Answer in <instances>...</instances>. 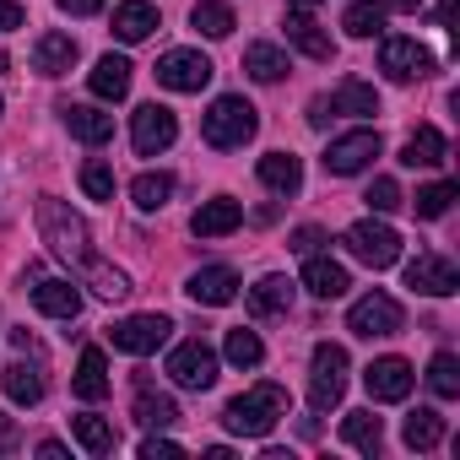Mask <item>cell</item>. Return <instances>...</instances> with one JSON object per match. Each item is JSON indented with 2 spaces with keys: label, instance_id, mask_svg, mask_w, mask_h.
Masks as SVG:
<instances>
[{
  "label": "cell",
  "instance_id": "obj_1",
  "mask_svg": "<svg viewBox=\"0 0 460 460\" xmlns=\"http://www.w3.org/2000/svg\"><path fill=\"white\" fill-rule=\"evenodd\" d=\"M39 234H44V244H49L60 261H71L103 298H125V293H130L125 271H114V266L98 261V250H93V239H87V222H82L66 200H55V195L39 200Z\"/></svg>",
  "mask_w": 460,
  "mask_h": 460
},
{
  "label": "cell",
  "instance_id": "obj_2",
  "mask_svg": "<svg viewBox=\"0 0 460 460\" xmlns=\"http://www.w3.org/2000/svg\"><path fill=\"white\" fill-rule=\"evenodd\" d=\"M282 417H288V390L282 385H255V390L234 395L227 411H222V422L234 433H244V438H266Z\"/></svg>",
  "mask_w": 460,
  "mask_h": 460
},
{
  "label": "cell",
  "instance_id": "obj_3",
  "mask_svg": "<svg viewBox=\"0 0 460 460\" xmlns=\"http://www.w3.org/2000/svg\"><path fill=\"white\" fill-rule=\"evenodd\" d=\"M261 130V119H255V103L250 98H217L211 109H206V119H200V136H206V146H217V152H234V146H244L250 136Z\"/></svg>",
  "mask_w": 460,
  "mask_h": 460
},
{
  "label": "cell",
  "instance_id": "obj_4",
  "mask_svg": "<svg viewBox=\"0 0 460 460\" xmlns=\"http://www.w3.org/2000/svg\"><path fill=\"white\" fill-rule=\"evenodd\" d=\"M341 244H347L352 261H363V266H374V271H390V266L401 261V234H395L390 222H374V217H368V222H352Z\"/></svg>",
  "mask_w": 460,
  "mask_h": 460
},
{
  "label": "cell",
  "instance_id": "obj_5",
  "mask_svg": "<svg viewBox=\"0 0 460 460\" xmlns=\"http://www.w3.org/2000/svg\"><path fill=\"white\" fill-rule=\"evenodd\" d=\"M341 395H347V347L320 341L314 347V374H309V406L314 411H331Z\"/></svg>",
  "mask_w": 460,
  "mask_h": 460
},
{
  "label": "cell",
  "instance_id": "obj_6",
  "mask_svg": "<svg viewBox=\"0 0 460 460\" xmlns=\"http://www.w3.org/2000/svg\"><path fill=\"white\" fill-rule=\"evenodd\" d=\"M401 325H406V314H401V304H395L390 293H363V298L347 309V331L363 336V341H374V336H401Z\"/></svg>",
  "mask_w": 460,
  "mask_h": 460
},
{
  "label": "cell",
  "instance_id": "obj_7",
  "mask_svg": "<svg viewBox=\"0 0 460 460\" xmlns=\"http://www.w3.org/2000/svg\"><path fill=\"white\" fill-rule=\"evenodd\" d=\"M379 152H385L379 130H347V136H336V141H331V152H325V173L352 179V173H363Z\"/></svg>",
  "mask_w": 460,
  "mask_h": 460
},
{
  "label": "cell",
  "instance_id": "obj_8",
  "mask_svg": "<svg viewBox=\"0 0 460 460\" xmlns=\"http://www.w3.org/2000/svg\"><path fill=\"white\" fill-rule=\"evenodd\" d=\"M168 379L179 390H211L217 385V352L206 341H179L168 352Z\"/></svg>",
  "mask_w": 460,
  "mask_h": 460
},
{
  "label": "cell",
  "instance_id": "obj_9",
  "mask_svg": "<svg viewBox=\"0 0 460 460\" xmlns=\"http://www.w3.org/2000/svg\"><path fill=\"white\" fill-rule=\"evenodd\" d=\"M173 136H179L173 109H163V103H141V109L130 114V141H136V152H141V157L168 152V146H173Z\"/></svg>",
  "mask_w": 460,
  "mask_h": 460
},
{
  "label": "cell",
  "instance_id": "obj_10",
  "mask_svg": "<svg viewBox=\"0 0 460 460\" xmlns=\"http://www.w3.org/2000/svg\"><path fill=\"white\" fill-rule=\"evenodd\" d=\"M157 82H163L168 93H200V87L211 82V60H206L200 49H168V55L157 60Z\"/></svg>",
  "mask_w": 460,
  "mask_h": 460
},
{
  "label": "cell",
  "instance_id": "obj_11",
  "mask_svg": "<svg viewBox=\"0 0 460 460\" xmlns=\"http://www.w3.org/2000/svg\"><path fill=\"white\" fill-rule=\"evenodd\" d=\"M168 331H173V320H168V314H130V320H119L109 336H114V347H119V352L146 358V352H157V347L168 341Z\"/></svg>",
  "mask_w": 460,
  "mask_h": 460
},
{
  "label": "cell",
  "instance_id": "obj_12",
  "mask_svg": "<svg viewBox=\"0 0 460 460\" xmlns=\"http://www.w3.org/2000/svg\"><path fill=\"white\" fill-rule=\"evenodd\" d=\"M379 71H385L390 82H417V76L433 71V55H428L417 39H385V49H379Z\"/></svg>",
  "mask_w": 460,
  "mask_h": 460
},
{
  "label": "cell",
  "instance_id": "obj_13",
  "mask_svg": "<svg viewBox=\"0 0 460 460\" xmlns=\"http://www.w3.org/2000/svg\"><path fill=\"white\" fill-rule=\"evenodd\" d=\"M363 385H368L374 401H406L411 385H417V374H411L406 358H374V363L363 368Z\"/></svg>",
  "mask_w": 460,
  "mask_h": 460
},
{
  "label": "cell",
  "instance_id": "obj_14",
  "mask_svg": "<svg viewBox=\"0 0 460 460\" xmlns=\"http://www.w3.org/2000/svg\"><path fill=\"white\" fill-rule=\"evenodd\" d=\"M406 288H411V293H428V298H449V293L460 288V271H455L444 255H417V261L406 266Z\"/></svg>",
  "mask_w": 460,
  "mask_h": 460
},
{
  "label": "cell",
  "instance_id": "obj_15",
  "mask_svg": "<svg viewBox=\"0 0 460 460\" xmlns=\"http://www.w3.org/2000/svg\"><path fill=\"white\" fill-rule=\"evenodd\" d=\"M184 293H190L195 304H206V309H222V304L239 298V271H234V266H200Z\"/></svg>",
  "mask_w": 460,
  "mask_h": 460
},
{
  "label": "cell",
  "instance_id": "obj_16",
  "mask_svg": "<svg viewBox=\"0 0 460 460\" xmlns=\"http://www.w3.org/2000/svg\"><path fill=\"white\" fill-rule=\"evenodd\" d=\"M239 222H244V206H239L234 195H217V200H206V206L190 217L195 239H222V234H234Z\"/></svg>",
  "mask_w": 460,
  "mask_h": 460
},
{
  "label": "cell",
  "instance_id": "obj_17",
  "mask_svg": "<svg viewBox=\"0 0 460 460\" xmlns=\"http://www.w3.org/2000/svg\"><path fill=\"white\" fill-rule=\"evenodd\" d=\"M60 114H66V130H71L76 141H87V146H103V141L114 136V114H103V109H93V103H66Z\"/></svg>",
  "mask_w": 460,
  "mask_h": 460
},
{
  "label": "cell",
  "instance_id": "obj_18",
  "mask_svg": "<svg viewBox=\"0 0 460 460\" xmlns=\"http://www.w3.org/2000/svg\"><path fill=\"white\" fill-rule=\"evenodd\" d=\"M33 309L49 314V320H76V314H82V293H76V282L49 277V282L33 288Z\"/></svg>",
  "mask_w": 460,
  "mask_h": 460
},
{
  "label": "cell",
  "instance_id": "obj_19",
  "mask_svg": "<svg viewBox=\"0 0 460 460\" xmlns=\"http://www.w3.org/2000/svg\"><path fill=\"white\" fill-rule=\"evenodd\" d=\"M152 28H157V6H152V0H119V6H114V39L141 44V39H152Z\"/></svg>",
  "mask_w": 460,
  "mask_h": 460
},
{
  "label": "cell",
  "instance_id": "obj_20",
  "mask_svg": "<svg viewBox=\"0 0 460 460\" xmlns=\"http://www.w3.org/2000/svg\"><path fill=\"white\" fill-rule=\"evenodd\" d=\"M71 66H76V39L71 33H44L33 44V71L39 76H66Z\"/></svg>",
  "mask_w": 460,
  "mask_h": 460
},
{
  "label": "cell",
  "instance_id": "obj_21",
  "mask_svg": "<svg viewBox=\"0 0 460 460\" xmlns=\"http://www.w3.org/2000/svg\"><path fill=\"white\" fill-rule=\"evenodd\" d=\"M87 87H93V93H98L103 103H119V98L130 93V60H125V55H103V60L93 66Z\"/></svg>",
  "mask_w": 460,
  "mask_h": 460
},
{
  "label": "cell",
  "instance_id": "obj_22",
  "mask_svg": "<svg viewBox=\"0 0 460 460\" xmlns=\"http://www.w3.org/2000/svg\"><path fill=\"white\" fill-rule=\"evenodd\" d=\"M304 288H309L314 298H341V293L352 288V277H347V266H336L331 255H309V266H304Z\"/></svg>",
  "mask_w": 460,
  "mask_h": 460
},
{
  "label": "cell",
  "instance_id": "obj_23",
  "mask_svg": "<svg viewBox=\"0 0 460 460\" xmlns=\"http://www.w3.org/2000/svg\"><path fill=\"white\" fill-rule=\"evenodd\" d=\"M261 184L277 190V195H298V184H304V163H298L293 152H266V157H261Z\"/></svg>",
  "mask_w": 460,
  "mask_h": 460
},
{
  "label": "cell",
  "instance_id": "obj_24",
  "mask_svg": "<svg viewBox=\"0 0 460 460\" xmlns=\"http://www.w3.org/2000/svg\"><path fill=\"white\" fill-rule=\"evenodd\" d=\"M331 114H352V119H363V114H379V93L368 87V82H358V76H347L331 98Z\"/></svg>",
  "mask_w": 460,
  "mask_h": 460
},
{
  "label": "cell",
  "instance_id": "obj_25",
  "mask_svg": "<svg viewBox=\"0 0 460 460\" xmlns=\"http://www.w3.org/2000/svg\"><path fill=\"white\" fill-rule=\"evenodd\" d=\"M444 157H449V141H444L433 125H417V136L401 146V163H406V168H438Z\"/></svg>",
  "mask_w": 460,
  "mask_h": 460
},
{
  "label": "cell",
  "instance_id": "obj_26",
  "mask_svg": "<svg viewBox=\"0 0 460 460\" xmlns=\"http://www.w3.org/2000/svg\"><path fill=\"white\" fill-rule=\"evenodd\" d=\"M282 309H293V282H288V277H261V282L250 288V314L271 320V314H282Z\"/></svg>",
  "mask_w": 460,
  "mask_h": 460
},
{
  "label": "cell",
  "instance_id": "obj_27",
  "mask_svg": "<svg viewBox=\"0 0 460 460\" xmlns=\"http://www.w3.org/2000/svg\"><path fill=\"white\" fill-rule=\"evenodd\" d=\"M341 438H347L352 449H363V455H379V444H385V422H379L374 411H347V417H341Z\"/></svg>",
  "mask_w": 460,
  "mask_h": 460
},
{
  "label": "cell",
  "instance_id": "obj_28",
  "mask_svg": "<svg viewBox=\"0 0 460 460\" xmlns=\"http://www.w3.org/2000/svg\"><path fill=\"white\" fill-rule=\"evenodd\" d=\"M76 395H82V401H103V395H109V363H103L98 347H87L82 363H76Z\"/></svg>",
  "mask_w": 460,
  "mask_h": 460
},
{
  "label": "cell",
  "instance_id": "obj_29",
  "mask_svg": "<svg viewBox=\"0 0 460 460\" xmlns=\"http://www.w3.org/2000/svg\"><path fill=\"white\" fill-rule=\"evenodd\" d=\"M190 22H195L206 39H227V33L239 28V17H234V6H227V0H195Z\"/></svg>",
  "mask_w": 460,
  "mask_h": 460
},
{
  "label": "cell",
  "instance_id": "obj_30",
  "mask_svg": "<svg viewBox=\"0 0 460 460\" xmlns=\"http://www.w3.org/2000/svg\"><path fill=\"white\" fill-rule=\"evenodd\" d=\"M6 395H12L17 406H39V401H44V374H39V363H12V368H6Z\"/></svg>",
  "mask_w": 460,
  "mask_h": 460
},
{
  "label": "cell",
  "instance_id": "obj_31",
  "mask_svg": "<svg viewBox=\"0 0 460 460\" xmlns=\"http://www.w3.org/2000/svg\"><path fill=\"white\" fill-rule=\"evenodd\" d=\"M401 438H406V449H433V444L444 438V417H438L433 406H417V411L406 417Z\"/></svg>",
  "mask_w": 460,
  "mask_h": 460
},
{
  "label": "cell",
  "instance_id": "obj_32",
  "mask_svg": "<svg viewBox=\"0 0 460 460\" xmlns=\"http://www.w3.org/2000/svg\"><path fill=\"white\" fill-rule=\"evenodd\" d=\"M385 17H390V6H379V0H352L347 17H341V28L352 39H374V33H385Z\"/></svg>",
  "mask_w": 460,
  "mask_h": 460
},
{
  "label": "cell",
  "instance_id": "obj_33",
  "mask_svg": "<svg viewBox=\"0 0 460 460\" xmlns=\"http://www.w3.org/2000/svg\"><path fill=\"white\" fill-rule=\"evenodd\" d=\"M244 71H250L255 82H282V76H288V55H282L277 44H250V49H244Z\"/></svg>",
  "mask_w": 460,
  "mask_h": 460
},
{
  "label": "cell",
  "instance_id": "obj_34",
  "mask_svg": "<svg viewBox=\"0 0 460 460\" xmlns=\"http://www.w3.org/2000/svg\"><path fill=\"white\" fill-rule=\"evenodd\" d=\"M136 422L152 428V433H157V428H173V422H179V406H173L168 395H157V390L141 385V395H136Z\"/></svg>",
  "mask_w": 460,
  "mask_h": 460
},
{
  "label": "cell",
  "instance_id": "obj_35",
  "mask_svg": "<svg viewBox=\"0 0 460 460\" xmlns=\"http://www.w3.org/2000/svg\"><path fill=\"white\" fill-rule=\"evenodd\" d=\"M71 433H76V444L87 455H114V444H119V433L103 417H71Z\"/></svg>",
  "mask_w": 460,
  "mask_h": 460
},
{
  "label": "cell",
  "instance_id": "obj_36",
  "mask_svg": "<svg viewBox=\"0 0 460 460\" xmlns=\"http://www.w3.org/2000/svg\"><path fill=\"white\" fill-rule=\"evenodd\" d=\"M222 352H227V363L234 368H261V358H266V347H261V336L255 331H227V341H222Z\"/></svg>",
  "mask_w": 460,
  "mask_h": 460
},
{
  "label": "cell",
  "instance_id": "obj_37",
  "mask_svg": "<svg viewBox=\"0 0 460 460\" xmlns=\"http://www.w3.org/2000/svg\"><path fill=\"white\" fill-rule=\"evenodd\" d=\"M428 390H433L438 401H455V395H460V358H455V352H438V358L428 363Z\"/></svg>",
  "mask_w": 460,
  "mask_h": 460
},
{
  "label": "cell",
  "instance_id": "obj_38",
  "mask_svg": "<svg viewBox=\"0 0 460 460\" xmlns=\"http://www.w3.org/2000/svg\"><path fill=\"white\" fill-rule=\"evenodd\" d=\"M288 44H298L309 60H331V55H336L331 33H320V28H314V17H309V22H288Z\"/></svg>",
  "mask_w": 460,
  "mask_h": 460
},
{
  "label": "cell",
  "instance_id": "obj_39",
  "mask_svg": "<svg viewBox=\"0 0 460 460\" xmlns=\"http://www.w3.org/2000/svg\"><path fill=\"white\" fill-rule=\"evenodd\" d=\"M168 195H173V179H168V173H141V179L130 184V200H136L141 211H163Z\"/></svg>",
  "mask_w": 460,
  "mask_h": 460
},
{
  "label": "cell",
  "instance_id": "obj_40",
  "mask_svg": "<svg viewBox=\"0 0 460 460\" xmlns=\"http://www.w3.org/2000/svg\"><path fill=\"white\" fill-rule=\"evenodd\" d=\"M411 206H417V217H428V222H438V217H444V211L455 206V184H449V179H438V184H422Z\"/></svg>",
  "mask_w": 460,
  "mask_h": 460
},
{
  "label": "cell",
  "instance_id": "obj_41",
  "mask_svg": "<svg viewBox=\"0 0 460 460\" xmlns=\"http://www.w3.org/2000/svg\"><path fill=\"white\" fill-rule=\"evenodd\" d=\"M82 190H87V195H93V200H114V168H109V163H98V157H93V163H87V168H82Z\"/></svg>",
  "mask_w": 460,
  "mask_h": 460
},
{
  "label": "cell",
  "instance_id": "obj_42",
  "mask_svg": "<svg viewBox=\"0 0 460 460\" xmlns=\"http://www.w3.org/2000/svg\"><path fill=\"white\" fill-rule=\"evenodd\" d=\"M363 200H368V211H379V217H385V211H395V206H401V184H395V179H374Z\"/></svg>",
  "mask_w": 460,
  "mask_h": 460
},
{
  "label": "cell",
  "instance_id": "obj_43",
  "mask_svg": "<svg viewBox=\"0 0 460 460\" xmlns=\"http://www.w3.org/2000/svg\"><path fill=\"white\" fill-rule=\"evenodd\" d=\"M320 244H325V234H320V227H298V234H293V250H298V255H314Z\"/></svg>",
  "mask_w": 460,
  "mask_h": 460
},
{
  "label": "cell",
  "instance_id": "obj_44",
  "mask_svg": "<svg viewBox=\"0 0 460 460\" xmlns=\"http://www.w3.org/2000/svg\"><path fill=\"white\" fill-rule=\"evenodd\" d=\"M22 17H28V12L17 6V0H0V33H17V28H22Z\"/></svg>",
  "mask_w": 460,
  "mask_h": 460
},
{
  "label": "cell",
  "instance_id": "obj_45",
  "mask_svg": "<svg viewBox=\"0 0 460 460\" xmlns=\"http://www.w3.org/2000/svg\"><path fill=\"white\" fill-rule=\"evenodd\" d=\"M157 455H179V444H173V438H157V433L141 438V460H157Z\"/></svg>",
  "mask_w": 460,
  "mask_h": 460
},
{
  "label": "cell",
  "instance_id": "obj_46",
  "mask_svg": "<svg viewBox=\"0 0 460 460\" xmlns=\"http://www.w3.org/2000/svg\"><path fill=\"white\" fill-rule=\"evenodd\" d=\"M60 12H71V17H98L103 12V0H55Z\"/></svg>",
  "mask_w": 460,
  "mask_h": 460
},
{
  "label": "cell",
  "instance_id": "obj_47",
  "mask_svg": "<svg viewBox=\"0 0 460 460\" xmlns=\"http://www.w3.org/2000/svg\"><path fill=\"white\" fill-rule=\"evenodd\" d=\"M320 0H288V22H309Z\"/></svg>",
  "mask_w": 460,
  "mask_h": 460
},
{
  "label": "cell",
  "instance_id": "obj_48",
  "mask_svg": "<svg viewBox=\"0 0 460 460\" xmlns=\"http://www.w3.org/2000/svg\"><path fill=\"white\" fill-rule=\"evenodd\" d=\"M0 449H17V428L6 422V411H0Z\"/></svg>",
  "mask_w": 460,
  "mask_h": 460
},
{
  "label": "cell",
  "instance_id": "obj_49",
  "mask_svg": "<svg viewBox=\"0 0 460 460\" xmlns=\"http://www.w3.org/2000/svg\"><path fill=\"white\" fill-rule=\"evenodd\" d=\"M395 12H422V0H390Z\"/></svg>",
  "mask_w": 460,
  "mask_h": 460
},
{
  "label": "cell",
  "instance_id": "obj_50",
  "mask_svg": "<svg viewBox=\"0 0 460 460\" xmlns=\"http://www.w3.org/2000/svg\"><path fill=\"white\" fill-rule=\"evenodd\" d=\"M6 66H12V60H6V49H0V71H6Z\"/></svg>",
  "mask_w": 460,
  "mask_h": 460
}]
</instances>
